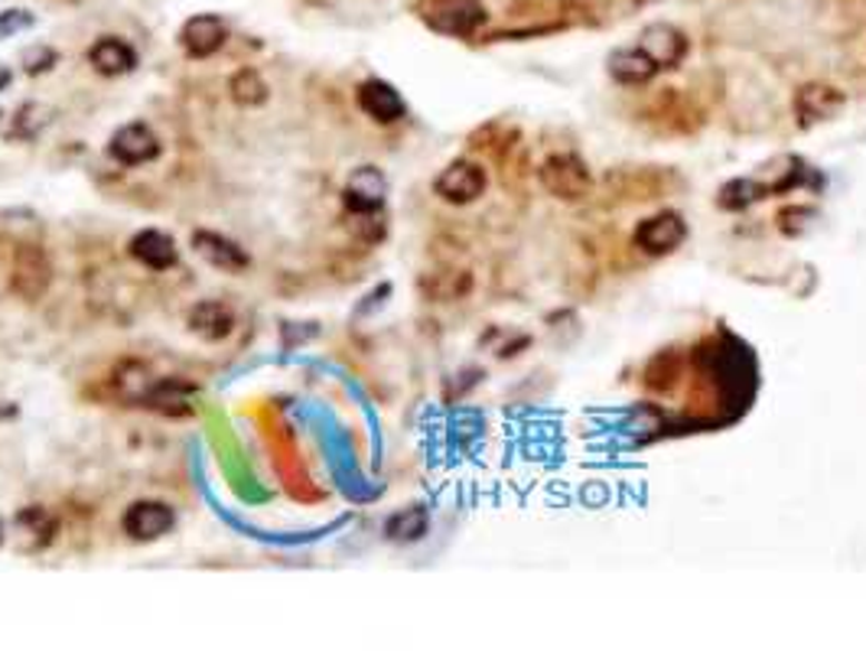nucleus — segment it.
<instances>
[{
    "label": "nucleus",
    "instance_id": "obj_23",
    "mask_svg": "<svg viewBox=\"0 0 866 651\" xmlns=\"http://www.w3.org/2000/svg\"><path fill=\"white\" fill-rule=\"evenodd\" d=\"M17 524L33 537L30 548H43V544L52 541V534H56V521L49 519L43 509H23V512L17 515Z\"/></svg>",
    "mask_w": 866,
    "mask_h": 651
},
{
    "label": "nucleus",
    "instance_id": "obj_28",
    "mask_svg": "<svg viewBox=\"0 0 866 651\" xmlns=\"http://www.w3.org/2000/svg\"><path fill=\"white\" fill-rule=\"evenodd\" d=\"M636 3H655V0H636Z\"/></svg>",
    "mask_w": 866,
    "mask_h": 651
},
{
    "label": "nucleus",
    "instance_id": "obj_22",
    "mask_svg": "<svg viewBox=\"0 0 866 651\" xmlns=\"http://www.w3.org/2000/svg\"><path fill=\"white\" fill-rule=\"evenodd\" d=\"M388 537L394 541H417L424 531H427V515L421 509H407V512H397L394 519L385 524Z\"/></svg>",
    "mask_w": 866,
    "mask_h": 651
},
{
    "label": "nucleus",
    "instance_id": "obj_10",
    "mask_svg": "<svg viewBox=\"0 0 866 651\" xmlns=\"http://www.w3.org/2000/svg\"><path fill=\"white\" fill-rule=\"evenodd\" d=\"M121 524L134 541H157L174 531L176 515L164 502H134Z\"/></svg>",
    "mask_w": 866,
    "mask_h": 651
},
{
    "label": "nucleus",
    "instance_id": "obj_2",
    "mask_svg": "<svg viewBox=\"0 0 866 651\" xmlns=\"http://www.w3.org/2000/svg\"><path fill=\"white\" fill-rule=\"evenodd\" d=\"M385 196H388V179L378 167H358L355 174L348 176L346 189H343L346 209L358 218L382 213Z\"/></svg>",
    "mask_w": 866,
    "mask_h": 651
},
{
    "label": "nucleus",
    "instance_id": "obj_21",
    "mask_svg": "<svg viewBox=\"0 0 866 651\" xmlns=\"http://www.w3.org/2000/svg\"><path fill=\"white\" fill-rule=\"evenodd\" d=\"M769 196V189L762 186V183H756V179H737V183H727L724 189H720V206L724 209H746V206H752L756 199H766Z\"/></svg>",
    "mask_w": 866,
    "mask_h": 651
},
{
    "label": "nucleus",
    "instance_id": "obj_27",
    "mask_svg": "<svg viewBox=\"0 0 866 651\" xmlns=\"http://www.w3.org/2000/svg\"><path fill=\"white\" fill-rule=\"evenodd\" d=\"M0 544H3V521H0Z\"/></svg>",
    "mask_w": 866,
    "mask_h": 651
},
{
    "label": "nucleus",
    "instance_id": "obj_12",
    "mask_svg": "<svg viewBox=\"0 0 866 651\" xmlns=\"http://www.w3.org/2000/svg\"><path fill=\"white\" fill-rule=\"evenodd\" d=\"M607 69L609 76L616 82H622V86H646V82H651L658 76V66L639 49V43L612 49L607 59Z\"/></svg>",
    "mask_w": 866,
    "mask_h": 651
},
{
    "label": "nucleus",
    "instance_id": "obj_26",
    "mask_svg": "<svg viewBox=\"0 0 866 651\" xmlns=\"http://www.w3.org/2000/svg\"><path fill=\"white\" fill-rule=\"evenodd\" d=\"M10 79H13V76H10V69H7V66H0V91L10 86Z\"/></svg>",
    "mask_w": 866,
    "mask_h": 651
},
{
    "label": "nucleus",
    "instance_id": "obj_6",
    "mask_svg": "<svg viewBox=\"0 0 866 651\" xmlns=\"http://www.w3.org/2000/svg\"><path fill=\"white\" fill-rule=\"evenodd\" d=\"M688 238V225L678 213H658L636 228V245L646 255H671Z\"/></svg>",
    "mask_w": 866,
    "mask_h": 651
},
{
    "label": "nucleus",
    "instance_id": "obj_9",
    "mask_svg": "<svg viewBox=\"0 0 866 651\" xmlns=\"http://www.w3.org/2000/svg\"><path fill=\"white\" fill-rule=\"evenodd\" d=\"M639 49L649 56L658 69H675L685 59V52H688V40L671 23H651L639 37Z\"/></svg>",
    "mask_w": 866,
    "mask_h": 651
},
{
    "label": "nucleus",
    "instance_id": "obj_17",
    "mask_svg": "<svg viewBox=\"0 0 866 651\" xmlns=\"http://www.w3.org/2000/svg\"><path fill=\"white\" fill-rule=\"evenodd\" d=\"M840 105H844V95H840L837 88L827 86L801 88V91H798V101H795L798 118H801L805 128H811V125H818V121H827L830 115H837Z\"/></svg>",
    "mask_w": 866,
    "mask_h": 651
},
{
    "label": "nucleus",
    "instance_id": "obj_18",
    "mask_svg": "<svg viewBox=\"0 0 866 651\" xmlns=\"http://www.w3.org/2000/svg\"><path fill=\"white\" fill-rule=\"evenodd\" d=\"M193 394H196V388L179 382V378H157V385L147 394V407L179 417V414L193 411Z\"/></svg>",
    "mask_w": 866,
    "mask_h": 651
},
{
    "label": "nucleus",
    "instance_id": "obj_15",
    "mask_svg": "<svg viewBox=\"0 0 866 651\" xmlns=\"http://www.w3.org/2000/svg\"><path fill=\"white\" fill-rule=\"evenodd\" d=\"M193 248L218 270H245L252 264L248 251L242 245H235L232 238H225L218 231H196L193 235Z\"/></svg>",
    "mask_w": 866,
    "mask_h": 651
},
{
    "label": "nucleus",
    "instance_id": "obj_8",
    "mask_svg": "<svg viewBox=\"0 0 866 651\" xmlns=\"http://www.w3.org/2000/svg\"><path fill=\"white\" fill-rule=\"evenodd\" d=\"M225 40H228V23L216 13H196L179 30V43L193 59L216 56L218 49L225 46Z\"/></svg>",
    "mask_w": 866,
    "mask_h": 651
},
{
    "label": "nucleus",
    "instance_id": "obj_19",
    "mask_svg": "<svg viewBox=\"0 0 866 651\" xmlns=\"http://www.w3.org/2000/svg\"><path fill=\"white\" fill-rule=\"evenodd\" d=\"M154 385H157V378H154L150 368L140 365V362H128V365H121V368L115 372V388H118V394H121L125 401L147 404V394H150Z\"/></svg>",
    "mask_w": 866,
    "mask_h": 651
},
{
    "label": "nucleus",
    "instance_id": "obj_13",
    "mask_svg": "<svg viewBox=\"0 0 866 651\" xmlns=\"http://www.w3.org/2000/svg\"><path fill=\"white\" fill-rule=\"evenodd\" d=\"M130 255L140 260L144 267L150 270H170L176 267V245L174 238L167 231H157V228H144L130 238Z\"/></svg>",
    "mask_w": 866,
    "mask_h": 651
},
{
    "label": "nucleus",
    "instance_id": "obj_3",
    "mask_svg": "<svg viewBox=\"0 0 866 651\" xmlns=\"http://www.w3.org/2000/svg\"><path fill=\"white\" fill-rule=\"evenodd\" d=\"M485 170L473 164V160H456L450 164L443 174L433 179V189L440 199L453 203V206H466V203H476L479 196L485 193Z\"/></svg>",
    "mask_w": 866,
    "mask_h": 651
},
{
    "label": "nucleus",
    "instance_id": "obj_25",
    "mask_svg": "<svg viewBox=\"0 0 866 651\" xmlns=\"http://www.w3.org/2000/svg\"><path fill=\"white\" fill-rule=\"evenodd\" d=\"M56 59H59V56H56V49H49V46H33V49L23 52V66H27L30 76H40L46 69H52Z\"/></svg>",
    "mask_w": 866,
    "mask_h": 651
},
{
    "label": "nucleus",
    "instance_id": "obj_14",
    "mask_svg": "<svg viewBox=\"0 0 866 651\" xmlns=\"http://www.w3.org/2000/svg\"><path fill=\"white\" fill-rule=\"evenodd\" d=\"M88 62L95 72L115 79V76H128L130 69L137 66V49L118 37H101L98 43H91L88 49Z\"/></svg>",
    "mask_w": 866,
    "mask_h": 651
},
{
    "label": "nucleus",
    "instance_id": "obj_5",
    "mask_svg": "<svg viewBox=\"0 0 866 651\" xmlns=\"http://www.w3.org/2000/svg\"><path fill=\"white\" fill-rule=\"evenodd\" d=\"M541 183L548 193H554L558 199H583L590 193V170L583 167L580 157L573 154H558L544 164Z\"/></svg>",
    "mask_w": 866,
    "mask_h": 651
},
{
    "label": "nucleus",
    "instance_id": "obj_24",
    "mask_svg": "<svg viewBox=\"0 0 866 651\" xmlns=\"http://www.w3.org/2000/svg\"><path fill=\"white\" fill-rule=\"evenodd\" d=\"M30 27H33V13H27V10H3L0 13V40H7L13 33H23Z\"/></svg>",
    "mask_w": 866,
    "mask_h": 651
},
{
    "label": "nucleus",
    "instance_id": "obj_4",
    "mask_svg": "<svg viewBox=\"0 0 866 651\" xmlns=\"http://www.w3.org/2000/svg\"><path fill=\"white\" fill-rule=\"evenodd\" d=\"M13 290L27 300H40L52 280V264L40 245H20L13 255Z\"/></svg>",
    "mask_w": 866,
    "mask_h": 651
},
{
    "label": "nucleus",
    "instance_id": "obj_1",
    "mask_svg": "<svg viewBox=\"0 0 866 651\" xmlns=\"http://www.w3.org/2000/svg\"><path fill=\"white\" fill-rule=\"evenodd\" d=\"M427 23L446 37H473L485 23V7L479 0H431Z\"/></svg>",
    "mask_w": 866,
    "mask_h": 651
},
{
    "label": "nucleus",
    "instance_id": "obj_7",
    "mask_svg": "<svg viewBox=\"0 0 866 651\" xmlns=\"http://www.w3.org/2000/svg\"><path fill=\"white\" fill-rule=\"evenodd\" d=\"M111 157L125 167H140V164H150L160 157V140L157 134L147 128V125H125L111 134V144H108Z\"/></svg>",
    "mask_w": 866,
    "mask_h": 651
},
{
    "label": "nucleus",
    "instance_id": "obj_20",
    "mask_svg": "<svg viewBox=\"0 0 866 651\" xmlns=\"http://www.w3.org/2000/svg\"><path fill=\"white\" fill-rule=\"evenodd\" d=\"M228 91H232V101L242 105V108H258V105L267 101V82L260 79L255 69H242L228 82Z\"/></svg>",
    "mask_w": 866,
    "mask_h": 651
},
{
    "label": "nucleus",
    "instance_id": "obj_11",
    "mask_svg": "<svg viewBox=\"0 0 866 651\" xmlns=\"http://www.w3.org/2000/svg\"><path fill=\"white\" fill-rule=\"evenodd\" d=\"M355 101H358V108H362L372 121H378V125H394V121H401L404 111H407V108H404V98L397 95V88L382 82V79L362 82Z\"/></svg>",
    "mask_w": 866,
    "mask_h": 651
},
{
    "label": "nucleus",
    "instance_id": "obj_16",
    "mask_svg": "<svg viewBox=\"0 0 866 651\" xmlns=\"http://www.w3.org/2000/svg\"><path fill=\"white\" fill-rule=\"evenodd\" d=\"M186 323H189V333H196L206 343H218V339L232 336V329H235L232 309L225 304H218V300H206V304L193 306Z\"/></svg>",
    "mask_w": 866,
    "mask_h": 651
}]
</instances>
